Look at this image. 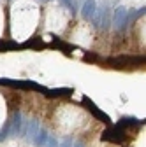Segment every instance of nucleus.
<instances>
[{"label":"nucleus","mask_w":146,"mask_h":147,"mask_svg":"<svg viewBox=\"0 0 146 147\" xmlns=\"http://www.w3.org/2000/svg\"><path fill=\"white\" fill-rule=\"evenodd\" d=\"M111 9H109V4L104 2L100 4V7L99 9H95V14H93V18H95V26H99V28H102V30H107L109 28V25H111Z\"/></svg>","instance_id":"nucleus-1"},{"label":"nucleus","mask_w":146,"mask_h":147,"mask_svg":"<svg viewBox=\"0 0 146 147\" xmlns=\"http://www.w3.org/2000/svg\"><path fill=\"white\" fill-rule=\"evenodd\" d=\"M127 25H129V9L127 7H118L115 11V16H113V26H115V30L121 32Z\"/></svg>","instance_id":"nucleus-2"},{"label":"nucleus","mask_w":146,"mask_h":147,"mask_svg":"<svg viewBox=\"0 0 146 147\" xmlns=\"http://www.w3.org/2000/svg\"><path fill=\"white\" fill-rule=\"evenodd\" d=\"M21 126H23V117L21 112H14L12 121L9 123V137H18L21 133Z\"/></svg>","instance_id":"nucleus-3"},{"label":"nucleus","mask_w":146,"mask_h":147,"mask_svg":"<svg viewBox=\"0 0 146 147\" xmlns=\"http://www.w3.org/2000/svg\"><path fill=\"white\" fill-rule=\"evenodd\" d=\"M95 9H97V2H95V0H86V2L83 4V9H81L83 18H85V20H93Z\"/></svg>","instance_id":"nucleus-4"},{"label":"nucleus","mask_w":146,"mask_h":147,"mask_svg":"<svg viewBox=\"0 0 146 147\" xmlns=\"http://www.w3.org/2000/svg\"><path fill=\"white\" fill-rule=\"evenodd\" d=\"M39 131V119H32L27 123V138L28 140H33L35 135Z\"/></svg>","instance_id":"nucleus-5"},{"label":"nucleus","mask_w":146,"mask_h":147,"mask_svg":"<svg viewBox=\"0 0 146 147\" xmlns=\"http://www.w3.org/2000/svg\"><path fill=\"white\" fill-rule=\"evenodd\" d=\"M37 147H44L46 145V142H48V131L44 130V128H41V130L37 131V135H35V138L32 140Z\"/></svg>","instance_id":"nucleus-6"},{"label":"nucleus","mask_w":146,"mask_h":147,"mask_svg":"<svg viewBox=\"0 0 146 147\" xmlns=\"http://www.w3.org/2000/svg\"><path fill=\"white\" fill-rule=\"evenodd\" d=\"M58 2H60V4H62L63 7H67V9H69V11H70L72 14L76 12V9H74V2H72V0H58Z\"/></svg>","instance_id":"nucleus-7"},{"label":"nucleus","mask_w":146,"mask_h":147,"mask_svg":"<svg viewBox=\"0 0 146 147\" xmlns=\"http://www.w3.org/2000/svg\"><path fill=\"white\" fill-rule=\"evenodd\" d=\"M46 145H48V147H58L57 140H55V138H49V137H48V142H46Z\"/></svg>","instance_id":"nucleus-8"},{"label":"nucleus","mask_w":146,"mask_h":147,"mask_svg":"<svg viewBox=\"0 0 146 147\" xmlns=\"http://www.w3.org/2000/svg\"><path fill=\"white\" fill-rule=\"evenodd\" d=\"M62 147H72V140L70 138H65L63 144H62Z\"/></svg>","instance_id":"nucleus-9"},{"label":"nucleus","mask_w":146,"mask_h":147,"mask_svg":"<svg viewBox=\"0 0 146 147\" xmlns=\"http://www.w3.org/2000/svg\"><path fill=\"white\" fill-rule=\"evenodd\" d=\"M72 147H85V145H83V144H81V142H76V144H74V145H72Z\"/></svg>","instance_id":"nucleus-10"}]
</instances>
